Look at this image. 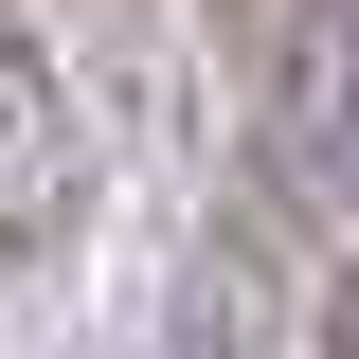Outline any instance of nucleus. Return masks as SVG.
Returning a JSON list of instances; mask_svg holds the SVG:
<instances>
[{"instance_id":"nucleus-1","label":"nucleus","mask_w":359,"mask_h":359,"mask_svg":"<svg viewBox=\"0 0 359 359\" xmlns=\"http://www.w3.org/2000/svg\"><path fill=\"white\" fill-rule=\"evenodd\" d=\"M162 359H341V287H323V252H306L287 144H252V162L216 180V216H198V252H180Z\"/></svg>"},{"instance_id":"nucleus-2","label":"nucleus","mask_w":359,"mask_h":359,"mask_svg":"<svg viewBox=\"0 0 359 359\" xmlns=\"http://www.w3.org/2000/svg\"><path fill=\"white\" fill-rule=\"evenodd\" d=\"M72 216H90V108H72V72L36 54V18L0 0V269L72 252Z\"/></svg>"}]
</instances>
